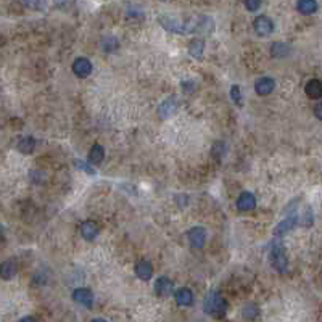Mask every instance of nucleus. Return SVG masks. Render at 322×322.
Instances as JSON below:
<instances>
[{
  "mask_svg": "<svg viewBox=\"0 0 322 322\" xmlns=\"http://www.w3.org/2000/svg\"><path fill=\"white\" fill-rule=\"evenodd\" d=\"M203 306H205V313L211 314L214 318H223L227 311V302L218 292H211L210 295L205 298Z\"/></svg>",
  "mask_w": 322,
  "mask_h": 322,
  "instance_id": "f257e3e1",
  "label": "nucleus"
},
{
  "mask_svg": "<svg viewBox=\"0 0 322 322\" xmlns=\"http://www.w3.org/2000/svg\"><path fill=\"white\" fill-rule=\"evenodd\" d=\"M271 264H273V268L279 271V273H287L289 271L287 253H285V248L282 247L279 239H276L271 243Z\"/></svg>",
  "mask_w": 322,
  "mask_h": 322,
  "instance_id": "f03ea898",
  "label": "nucleus"
},
{
  "mask_svg": "<svg viewBox=\"0 0 322 322\" xmlns=\"http://www.w3.org/2000/svg\"><path fill=\"white\" fill-rule=\"evenodd\" d=\"M253 29L260 37H268L274 32V21L268 16H258L253 21Z\"/></svg>",
  "mask_w": 322,
  "mask_h": 322,
  "instance_id": "7ed1b4c3",
  "label": "nucleus"
},
{
  "mask_svg": "<svg viewBox=\"0 0 322 322\" xmlns=\"http://www.w3.org/2000/svg\"><path fill=\"white\" fill-rule=\"evenodd\" d=\"M174 292V284L171 279L168 277H158L155 282V293L158 295L160 298H168L173 295Z\"/></svg>",
  "mask_w": 322,
  "mask_h": 322,
  "instance_id": "20e7f679",
  "label": "nucleus"
},
{
  "mask_svg": "<svg viewBox=\"0 0 322 322\" xmlns=\"http://www.w3.org/2000/svg\"><path fill=\"white\" fill-rule=\"evenodd\" d=\"M300 223L298 221V214L295 213V211H292L289 216H287V219H284V221H281L277 226H276V229H274V234H276V237H279V235H282V234H287L289 231H292L293 227H295L297 224Z\"/></svg>",
  "mask_w": 322,
  "mask_h": 322,
  "instance_id": "39448f33",
  "label": "nucleus"
},
{
  "mask_svg": "<svg viewBox=\"0 0 322 322\" xmlns=\"http://www.w3.org/2000/svg\"><path fill=\"white\" fill-rule=\"evenodd\" d=\"M187 239L193 248H203L206 242V231L203 227H192L187 232Z\"/></svg>",
  "mask_w": 322,
  "mask_h": 322,
  "instance_id": "423d86ee",
  "label": "nucleus"
},
{
  "mask_svg": "<svg viewBox=\"0 0 322 322\" xmlns=\"http://www.w3.org/2000/svg\"><path fill=\"white\" fill-rule=\"evenodd\" d=\"M274 87H276V81L273 79V77H268V76L260 77V79H258V81L255 82V90H256V94L261 95V97L269 95L271 92L274 90Z\"/></svg>",
  "mask_w": 322,
  "mask_h": 322,
  "instance_id": "0eeeda50",
  "label": "nucleus"
},
{
  "mask_svg": "<svg viewBox=\"0 0 322 322\" xmlns=\"http://www.w3.org/2000/svg\"><path fill=\"white\" fill-rule=\"evenodd\" d=\"M73 73L77 77H87L92 73V63L84 56H79L73 63Z\"/></svg>",
  "mask_w": 322,
  "mask_h": 322,
  "instance_id": "6e6552de",
  "label": "nucleus"
},
{
  "mask_svg": "<svg viewBox=\"0 0 322 322\" xmlns=\"http://www.w3.org/2000/svg\"><path fill=\"white\" fill-rule=\"evenodd\" d=\"M73 300L85 308H92V305H94V295L89 289H76L73 292Z\"/></svg>",
  "mask_w": 322,
  "mask_h": 322,
  "instance_id": "1a4fd4ad",
  "label": "nucleus"
},
{
  "mask_svg": "<svg viewBox=\"0 0 322 322\" xmlns=\"http://www.w3.org/2000/svg\"><path fill=\"white\" fill-rule=\"evenodd\" d=\"M256 206V198L252 192H243L237 198V208L240 211H252Z\"/></svg>",
  "mask_w": 322,
  "mask_h": 322,
  "instance_id": "9d476101",
  "label": "nucleus"
},
{
  "mask_svg": "<svg viewBox=\"0 0 322 322\" xmlns=\"http://www.w3.org/2000/svg\"><path fill=\"white\" fill-rule=\"evenodd\" d=\"M81 235H82V239L87 242L95 240V237L98 235V226L95 221H84L81 224Z\"/></svg>",
  "mask_w": 322,
  "mask_h": 322,
  "instance_id": "9b49d317",
  "label": "nucleus"
},
{
  "mask_svg": "<svg viewBox=\"0 0 322 322\" xmlns=\"http://www.w3.org/2000/svg\"><path fill=\"white\" fill-rule=\"evenodd\" d=\"M135 276H137L140 281H150L153 276V268H152V264H150L147 260H142L137 263V266H135Z\"/></svg>",
  "mask_w": 322,
  "mask_h": 322,
  "instance_id": "f8f14e48",
  "label": "nucleus"
},
{
  "mask_svg": "<svg viewBox=\"0 0 322 322\" xmlns=\"http://www.w3.org/2000/svg\"><path fill=\"white\" fill-rule=\"evenodd\" d=\"M177 108H179L177 100H176L174 97H169V98H166V100H164V102L160 105L158 113H160L161 118H169V116H173V114L177 111Z\"/></svg>",
  "mask_w": 322,
  "mask_h": 322,
  "instance_id": "ddd939ff",
  "label": "nucleus"
},
{
  "mask_svg": "<svg viewBox=\"0 0 322 322\" xmlns=\"http://www.w3.org/2000/svg\"><path fill=\"white\" fill-rule=\"evenodd\" d=\"M174 298H176V303L179 306H192L193 305V293L190 289H179L176 293H174Z\"/></svg>",
  "mask_w": 322,
  "mask_h": 322,
  "instance_id": "4468645a",
  "label": "nucleus"
},
{
  "mask_svg": "<svg viewBox=\"0 0 322 322\" xmlns=\"http://www.w3.org/2000/svg\"><path fill=\"white\" fill-rule=\"evenodd\" d=\"M305 92L310 98L319 100L322 97V82L319 79H311L305 85Z\"/></svg>",
  "mask_w": 322,
  "mask_h": 322,
  "instance_id": "2eb2a0df",
  "label": "nucleus"
},
{
  "mask_svg": "<svg viewBox=\"0 0 322 322\" xmlns=\"http://www.w3.org/2000/svg\"><path fill=\"white\" fill-rule=\"evenodd\" d=\"M16 274V264L13 260H6L2 263V266H0V276H2V279H5V281H10V279H13V276Z\"/></svg>",
  "mask_w": 322,
  "mask_h": 322,
  "instance_id": "dca6fc26",
  "label": "nucleus"
},
{
  "mask_svg": "<svg viewBox=\"0 0 322 322\" xmlns=\"http://www.w3.org/2000/svg\"><path fill=\"white\" fill-rule=\"evenodd\" d=\"M297 8L303 15H313L318 11V2L316 0H298Z\"/></svg>",
  "mask_w": 322,
  "mask_h": 322,
  "instance_id": "f3484780",
  "label": "nucleus"
},
{
  "mask_svg": "<svg viewBox=\"0 0 322 322\" xmlns=\"http://www.w3.org/2000/svg\"><path fill=\"white\" fill-rule=\"evenodd\" d=\"M103 158H105V148L98 144L92 145L90 152H89V161L94 163V164H100L103 161Z\"/></svg>",
  "mask_w": 322,
  "mask_h": 322,
  "instance_id": "a211bd4d",
  "label": "nucleus"
},
{
  "mask_svg": "<svg viewBox=\"0 0 322 322\" xmlns=\"http://www.w3.org/2000/svg\"><path fill=\"white\" fill-rule=\"evenodd\" d=\"M205 52V40L203 39H193L189 44V53L195 58H202Z\"/></svg>",
  "mask_w": 322,
  "mask_h": 322,
  "instance_id": "6ab92c4d",
  "label": "nucleus"
},
{
  "mask_svg": "<svg viewBox=\"0 0 322 322\" xmlns=\"http://www.w3.org/2000/svg\"><path fill=\"white\" fill-rule=\"evenodd\" d=\"M100 47H102L106 53H113V52H116V50H118L119 42H118L116 37H113V35H106V37H102Z\"/></svg>",
  "mask_w": 322,
  "mask_h": 322,
  "instance_id": "aec40b11",
  "label": "nucleus"
},
{
  "mask_svg": "<svg viewBox=\"0 0 322 322\" xmlns=\"http://www.w3.org/2000/svg\"><path fill=\"white\" fill-rule=\"evenodd\" d=\"M34 148H35V140L32 137H23L18 142V150L21 153H24V155L32 153Z\"/></svg>",
  "mask_w": 322,
  "mask_h": 322,
  "instance_id": "412c9836",
  "label": "nucleus"
},
{
  "mask_svg": "<svg viewBox=\"0 0 322 322\" xmlns=\"http://www.w3.org/2000/svg\"><path fill=\"white\" fill-rule=\"evenodd\" d=\"M21 2L31 10H44L45 6V0H21Z\"/></svg>",
  "mask_w": 322,
  "mask_h": 322,
  "instance_id": "4be33fe9",
  "label": "nucleus"
},
{
  "mask_svg": "<svg viewBox=\"0 0 322 322\" xmlns=\"http://www.w3.org/2000/svg\"><path fill=\"white\" fill-rule=\"evenodd\" d=\"M231 98L237 106H242V90L239 85H232L231 87Z\"/></svg>",
  "mask_w": 322,
  "mask_h": 322,
  "instance_id": "5701e85b",
  "label": "nucleus"
},
{
  "mask_svg": "<svg viewBox=\"0 0 322 322\" xmlns=\"http://www.w3.org/2000/svg\"><path fill=\"white\" fill-rule=\"evenodd\" d=\"M300 224L305 226V227L313 226V210L310 208V206H308V208L305 210V214H303L302 221H300Z\"/></svg>",
  "mask_w": 322,
  "mask_h": 322,
  "instance_id": "b1692460",
  "label": "nucleus"
},
{
  "mask_svg": "<svg viewBox=\"0 0 322 322\" xmlns=\"http://www.w3.org/2000/svg\"><path fill=\"white\" fill-rule=\"evenodd\" d=\"M245 6L248 11H258L261 6V0H245Z\"/></svg>",
  "mask_w": 322,
  "mask_h": 322,
  "instance_id": "393cba45",
  "label": "nucleus"
},
{
  "mask_svg": "<svg viewBox=\"0 0 322 322\" xmlns=\"http://www.w3.org/2000/svg\"><path fill=\"white\" fill-rule=\"evenodd\" d=\"M256 314H258V308L255 305L248 306V308H245V310H243V318H247V319H253Z\"/></svg>",
  "mask_w": 322,
  "mask_h": 322,
  "instance_id": "a878e982",
  "label": "nucleus"
},
{
  "mask_svg": "<svg viewBox=\"0 0 322 322\" xmlns=\"http://www.w3.org/2000/svg\"><path fill=\"white\" fill-rule=\"evenodd\" d=\"M74 164H76V166L79 168V169L85 171V173H87V174H95V171L92 169L87 163H84V161H81V160H76V161H74Z\"/></svg>",
  "mask_w": 322,
  "mask_h": 322,
  "instance_id": "bb28decb",
  "label": "nucleus"
},
{
  "mask_svg": "<svg viewBox=\"0 0 322 322\" xmlns=\"http://www.w3.org/2000/svg\"><path fill=\"white\" fill-rule=\"evenodd\" d=\"M314 116H316L318 119L322 121V102L316 105V108H314Z\"/></svg>",
  "mask_w": 322,
  "mask_h": 322,
  "instance_id": "cd10ccee",
  "label": "nucleus"
},
{
  "mask_svg": "<svg viewBox=\"0 0 322 322\" xmlns=\"http://www.w3.org/2000/svg\"><path fill=\"white\" fill-rule=\"evenodd\" d=\"M53 2H55L56 5H58V6H61V8H63V6L68 3V0H53Z\"/></svg>",
  "mask_w": 322,
  "mask_h": 322,
  "instance_id": "c85d7f7f",
  "label": "nucleus"
}]
</instances>
